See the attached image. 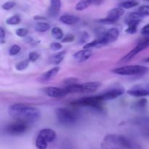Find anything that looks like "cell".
<instances>
[{"label": "cell", "mask_w": 149, "mask_h": 149, "mask_svg": "<svg viewBox=\"0 0 149 149\" xmlns=\"http://www.w3.org/2000/svg\"><path fill=\"white\" fill-rule=\"evenodd\" d=\"M7 111L9 115L16 121H24L27 124L37 121L41 115L37 108L20 103L10 105Z\"/></svg>", "instance_id": "6da1fadb"}, {"label": "cell", "mask_w": 149, "mask_h": 149, "mask_svg": "<svg viewBox=\"0 0 149 149\" xmlns=\"http://www.w3.org/2000/svg\"><path fill=\"white\" fill-rule=\"evenodd\" d=\"M102 149H140L137 143L123 135L109 134L104 137Z\"/></svg>", "instance_id": "7a4b0ae2"}, {"label": "cell", "mask_w": 149, "mask_h": 149, "mask_svg": "<svg viewBox=\"0 0 149 149\" xmlns=\"http://www.w3.org/2000/svg\"><path fill=\"white\" fill-rule=\"evenodd\" d=\"M55 115L58 121L63 125H74L78 119V115L72 110L58 108L55 110Z\"/></svg>", "instance_id": "3957f363"}, {"label": "cell", "mask_w": 149, "mask_h": 149, "mask_svg": "<svg viewBox=\"0 0 149 149\" xmlns=\"http://www.w3.org/2000/svg\"><path fill=\"white\" fill-rule=\"evenodd\" d=\"M149 71L148 67L142 65H128L112 70L115 74L119 75H142Z\"/></svg>", "instance_id": "277c9868"}, {"label": "cell", "mask_w": 149, "mask_h": 149, "mask_svg": "<svg viewBox=\"0 0 149 149\" xmlns=\"http://www.w3.org/2000/svg\"><path fill=\"white\" fill-rule=\"evenodd\" d=\"M28 124L21 121H16L7 126L5 129L6 132L8 134L17 136L23 134L27 131Z\"/></svg>", "instance_id": "5b68a950"}, {"label": "cell", "mask_w": 149, "mask_h": 149, "mask_svg": "<svg viewBox=\"0 0 149 149\" xmlns=\"http://www.w3.org/2000/svg\"><path fill=\"white\" fill-rule=\"evenodd\" d=\"M103 102V99L100 96H90V97H84L78 99L73 102V105H79V106L90 107V108H98Z\"/></svg>", "instance_id": "8992f818"}, {"label": "cell", "mask_w": 149, "mask_h": 149, "mask_svg": "<svg viewBox=\"0 0 149 149\" xmlns=\"http://www.w3.org/2000/svg\"><path fill=\"white\" fill-rule=\"evenodd\" d=\"M125 9L122 8V7H115V8L111 9L109 12L107 17L100 19V20H99V21L100 23H106V24H112V23H116L118 19L125 14Z\"/></svg>", "instance_id": "52a82bcc"}, {"label": "cell", "mask_w": 149, "mask_h": 149, "mask_svg": "<svg viewBox=\"0 0 149 149\" xmlns=\"http://www.w3.org/2000/svg\"><path fill=\"white\" fill-rule=\"evenodd\" d=\"M148 47H149V37L146 38V39H144L143 41L140 42L135 48H133L132 51H130L127 54H126V55L121 59V61L127 62V61H130L132 58H135V56L138 55L139 53H141V51L145 50L146 48H147Z\"/></svg>", "instance_id": "ba28073f"}, {"label": "cell", "mask_w": 149, "mask_h": 149, "mask_svg": "<svg viewBox=\"0 0 149 149\" xmlns=\"http://www.w3.org/2000/svg\"><path fill=\"white\" fill-rule=\"evenodd\" d=\"M119 36V32L116 28H111L109 30L106 31L102 37L98 38L100 40V45H106V44L111 43L118 39Z\"/></svg>", "instance_id": "9c48e42d"}, {"label": "cell", "mask_w": 149, "mask_h": 149, "mask_svg": "<svg viewBox=\"0 0 149 149\" xmlns=\"http://www.w3.org/2000/svg\"><path fill=\"white\" fill-rule=\"evenodd\" d=\"M128 94L135 97H146L149 96V83L135 86L128 90Z\"/></svg>", "instance_id": "30bf717a"}, {"label": "cell", "mask_w": 149, "mask_h": 149, "mask_svg": "<svg viewBox=\"0 0 149 149\" xmlns=\"http://www.w3.org/2000/svg\"><path fill=\"white\" fill-rule=\"evenodd\" d=\"M125 91V90L124 88H114V89H111L110 90L104 92L100 96L103 99V101L112 100V99H114L116 98H118L119 96H122V94H124Z\"/></svg>", "instance_id": "8fae6325"}, {"label": "cell", "mask_w": 149, "mask_h": 149, "mask_svg": "<svg viewBox=\"0 0 149 149\" xmlns=\"http://www.w3.org/2000/svg\"><path fill=\"white\" fill-rule=\"evenodd\" d=\"M37 137H40L41 139L45 140L47 143H52L56 138V132L55 131V130L52 129H42L39 131Z\"/></svg>", "instance_id": "7c38bea8"}, {"label": "cell", "mask_w": 149, "mask_h": 149, "mask_svg": "<svg viewBox=\"0 0 149 149\" xmlns=\"http://www.w3.org/2000/svg\"><path fill=\"white\" fill-rule=\"evenodd\" d=\"M144 16L142 15L138 12H133L130 13L126 16L125 19V22L128 26H138L141 20H143Z\"/></svg>", "instance_id": "4fadbf2b"}, {"label": "cell", "mask_w": 149, "mask_h": 149, "mask_svg": "<svg viewBox=\"0 0 149 149\" xmlns=\"http://www.w3.org/2000/svg\"><path fill=\"white\" fill-rule=\"evenodd\" d=\"M44 91L47 96L54 98H60L68 94L64 88L47 87L44 89Z\"/></svg>", "instance_id": "5bb4252c"}, {"label": "cell", "mask_w": 149, "mask_h": 149, "mask_svg": "<svg viewBox=\"0 0 149 149\" xmlns=\"http://www.w3.org/2000/svg\"><path fill=\"white\" fill-rule=\"evenodd\" d=\"M101 86V83L99 82H88L80 84L81 92L80 93H92L95 92Z\"/></svg>", "instance_id": "9a60e30c"}, {"label": "cell", "mask_w": 149, "mask_h": 149, "mask_svg": "<svg viewBox=\"0 0 149 149\" xmlns=\"http://www.w3.org/2000/svg\"><path fill=\"white\" fill-rule=\"evenodd\" d=\"M92 54H93V52H92L91 50L84 49L76 52L73 55V58L77 60V61H78L79 62H84V61H87V59L90 58Z\"/></svg>", "instance_id": "2e32d148"}, {"label": "cell", "mask_w": 149, "mask_h": 149, "mask_svg": "<svg viewBox=\"0 0 149 149\" xmlns=\"http://www.w3.org/2000/svg\"><path fill=\"white\" fill-rule=\"evenodd\" d=\"M49 1H50V6L48 13L49 15L56 16L61 10V0H49Z\"/></svg>", "instance_id": "e0dca14e"}, {"label": "cell", "mask_w": 149, "mask_h": 149, "mask_svg": "<svg viewBox=\"0 0 149 149\" xmlns=\"http://www.w3.org/2000/svg\"><path fill=\"white\" fill-rule=\"evenodd\" d=\"M79 18L75 15H63L60 18L61 22L66 25L77 24L79 21Z\"/></svg>", "instance_id": "ac0fdd59"}, {"label": "cell", "mask_w": 149, "mask_h": 149, "mask_svg": "<svg viewBox=\"0 0 149 149\" xmlns=\"http://www.w3.org/2000/svg\"><path fill=\"white\" fill-rule=\"evenodd\" d=\"M60 68L58 67H55L54 68L51 69V70H48L46 72L43 73L42 75L40 76V80L42 81H49V80H52L59 72Z\"/></svg>", "instance_id": "d6986e66"}, {"label": "cell", "mask_w": 149, "mask_h": 149, "mask_svg": "<svg viewBox=\"0 0 149 149\" xmlns=\"http://www.w3.org/2000/svg\"><path fill=\"white\" fill-rule=\"evenodd\" d=\"M65 54H66L65 51H61V52L52 56L49 58V62L53 64H59L64 59Z\"/></svg>", "instance_id": "ffe728a7"}, {"label": "cell", "mask_w": 149, "mask_h": 149, "mask_svg": "<svg viewBox=\"0 0 149 149\" xmlns=\"http://www.w3.org/2000/svg\"><path fill=\"white\" fill-rule=\"evenodd\" d=\"M138 5V1L136 0H126L122 1L118 4V7H120L123 9H130Z\"/></svg>", "instance_id": "44dd1931"}, {"label": "cell", "mask_w": 149, "mask_h": 149, "mask_svg": "<svg viewBox=\"0 0 149 149\" xmlns=\"http://www.w3.org/2000/svg\"><path fill=\"white\" fill-rule=\"evenodd\" d=\"M92 5L91 0H80L75 6V9L77 11H82L87 7Z\"/></svg>", "instance_id": "7402d4cb"}, {"label": "cell", "mask_w": 149, "mask_h": 149, "mask_svg": "<svg viewBox=\"0 0 149 149\" xmlns=\"http://www.w3.org/2000/svg\"><path fill=\"white\" fill-rule=\"evenodd\" d=\"M50 29V26L48 23L45 22H38L35 25V30L38 32H45Z\"/></svg>", "instance_id": "603a6c76"}, {"label": "cell", "mask_w": 149, "mask_h": 149, "mask_svg": "<svg viewBox=\"0 0 149 149\" xmlns=\"http://www.w3.org/2000/svg\"><path fill=\"white\" fill-rule=\"evenodd\" d=\"M147 103H148V101L146 99H141L140 100H138V102H135L133 105L132 108L135 110H141L145 109V108L146 107Z\"/></svg>", "instance_id": "cb8c5ba5"}, {"label": "cell", "mask_w": 149, "mask_h": 149, "mask_svg": "<svg viewBox=\"0 0 149 149\" xmlns=\"http://www.w3.org/2000/svg\"><path fill=\"white\" fill-rule=\"evenodd\" d=\"M51 34H52V36L55 39H61L63 37V31L58 27H54L53 29H52Z\"/></svg>", "instance_id": "d4e9b609"}, {"label": "cell", "mask_w": 149, "mask_h": 149, "mask_svg": "<svg viewBox=\"0 0 149 149\" xmlns=\"http://www.w3.org/2000/svg\"><path fill=\"white\" fill-rule=\"evenodd\" d=\"M21 21V18L17 15H15L11 16L9 18L7 19L6 23L8 25H17L20 23Z\"/></svg>", "instance_id": "484cf974"}, {"label": "cell", "mask_w": 149, "mask_h": 149, "mask_svg": "<svg viewBox=\"0 0 149 149\" xmlns=\"http://www.w3.org/2000/svg\"><path fill=\"white\" fill-rule=\"evenodd\" d=\"M48 144L47 142H45V140H43L42 139H41L40 137H37L36 139V142H35V145H36V147L38 149H46L47 148Z\"/></svg>", "instance_id": "4316f807"}, {"label": "cell", "mask_w": 149, "mask_h": 149, "mask_svg": "<svg viewBox=\"0 0 149 149\" xmlns=\"http://www.w3.org/2000/svg\"><path fill=\"white\" fill-rule=\"evenodd\" d=\"M29 64V60H23V61H20L15 65V69L18 71H23L25 70L28 67Z\"/></svg>", "instance_id": "83f0119b"}, {"label": "cell", "mask_w": 149, "mask_h": 149, "mask_svg": "<svg viewBox=\"0 0 149 149\" xmlns=\"http://www.w3.org/2000/svg\"><path fill=\"white\" fill-rule=\"evenodd\" d=\"M20 50H21V48L19 45H13V46L10 47V50H9V54L10 56H15L20 53Z\"/></svg>", "instance_id": "f1b7e54d"}, {"label": "cell", "mask_w": 149, "mask_h": 149, "mask_svg": "<svg viewBox=\"0 0 149 149\" xmlns=\"http://www.w3.org/2000/svg\"><path fill=\"white\" fill-rule=\"evenodd\" d=\"M138 12L142 15H149V5H142L138 8Z\"/></svg>", "instance_id": "f546056e"}, {"label": "cell", "mask_w": 149, "mask_h": 149, "mask_svg": "<svg viewBox=\"0 0 149 149\" xmlns=\"http://www.w3.org/2000/svg\"><path fill=\"white\" fill-rule=\"evenodd\" d=\"M15 1H7V2L4 3V4L1 5V7H2L3 10H10L11 9H13V7L15 6Z\"/></svg>", "instance_id": "4dcf8cb0"}, {"label": "cell", "mask_w": 149, "mask_h": 149, "mask_svg": "<svg viewBox=\"0 0 149 149\" xmlns=\"http://www.w3.org/2000/svg\"><path fill=\"white\" fill-rule=\"evenodd\" d=\"M16 34L18 37H26V35L29 33V31L27 29H25V28H20V29H17L16 30Z\"/></svg>", "instance_id": "1f68e13d"}, {"label": "cell", "mask_w": 149, "mask_h": 149, "mask_svg": "<svg viewBox=\"0 0 149 149\" xmlns=\"http://www.w3.org/2000/svg\"><path fill=\"white\" fill-rule=\"evenodd\" d=\"M39 58V53H37L36 52H31L29 55V60L31 62H34V61H37L38 58Z\"/></svg>", "instance_id": "d6a6232c"}, {"label": "cell", "mask_w": 149, "mask_h": 149, "mask_svg": "<svg viewBox=\"0 0 149 149\" xmlns=\"http://www.w3.org/2000/svg\"><path fill=\"white\" fill-rule=\"evenodd\" d=\"M50 48L51 50L54 51H58L62 48V45L58 42H52L50 44Z\"/></svg>", "instance_id": "836d02e7"}, {"label": "cell", "mask_w": 149, "mask_h": 149, "mask_svg": "<svg viewBox=\"0 0 149 149\" xmlns=\"http://www.w3.org/2000/svg\"><path fill=\"white\" fill-rule=\"evenodd\" d=\"M137 29H138V26H129L127 29L125 30V32L127 33L132 34L135 33L137 32Z\"/></svg>", "instance_id": "e575fe53"}, {"label": "cell", "mask_w": 149, "mask_h": 149, "mask_svg": "<svg viewBox=\"0 0 149 149\" xmlns=\"http://www.w3.org/2000/svg\"><path fill=\"white\" fill-rule=\"evenodd\" d=\"M74 40V36L72 34H68L64 37L62 39L63 42H71Z\"/></svg>", "instance_id": "d590c367"}, {"label": "cell", "mask_w": 149, "mask_h": 149, "mask_svg": "<svg viewBox=\"0 0 149 149\" xmlns=\"http://www.w3.org/2000/svg\"><path fill=\"white\" fill-rule=\"evenodd\" d=\"M5 35L6 34L4 29L2 27H1L0 28V43L1 44L5 42V40H4V39H5Z\"/></svg>", "instance_id": "8d00e7d4"}, {"label": "cell", "mask_w": 149, "mask_h": 149, "mask_svg": "<svg viewBox=\"0 0 149 149\" xmlns=\"http://www.w3.org/2000/svg\"><path fill=\"white\" fill-rule=\"evenodd\" d=\"M141 33L143 35H149V23L142 28Z\"/></svg>", "instance_id": "74e56055"}, {"label": "cell", "mask_w": 149, "mask_h": 149, "mask_svg": "<svg viewBox=\"0 0 149 149\" xmlns=\"http://www.w3.org/2000/svg\"><path fill=\"white\" fill-rule=\"evenodd\" d=\"M143 134L146 137L149 139V127H143Z\"/></svg>", "instance_id": "f35d334b"}, {"label": "cell", "mask_w": 149, "mask_h": 149, "mask_svg": "<svg viewBox=\"0 0 149 149\" xmlns=\"http://www.w3.org/2000/svg\"><path fill=\"white\" fill-rule=\"evenodd\" d=\"M104 0H91L92 5H100Z\"/></svg>", "instance_id": "ab89813d"}, {"label": "cell", "mask_w": 149, "mask_h": 149, "mask_svg": "<svg viewBox=\"0 0 149 149\" xmlns=\"http://www.w3.org/2000/svg\"><path fill=\"white\" fill-rule=\"evenodd\" d=\"M33 19L36 20H46V18L43 17V16H39V15H36L33 17Z\"/></svg>", "instance_id": "60d3db41"}, {"label": "cell", "mask_w": 149, "mask_h": 149, "mask_svg": "<svg viewBox=\"0 0 149 149\" xmlns=\"http://www.w3.org/2000/svg\"><path fill=\"white\" fill-rule=\"evenodd\" d=\"M25 41L27 42H31L32 41H33V39H32L31 37H27V38H26Z\"/></svg>", "instance_id": "b9f144b4"}, {"label": "cell", "mask_w": 149, "mask_h": 149, "mask_svg": "<svg viewBox=\"0 0 149 149\" xmlns=\"http://www.w3.org/2000/svg\"><path fill=\"white\" fill-rule=\"evenodd\" d=\"M145 61H146V62H148L149 63V57H148V58H147L146 59H145Z\"/></svg>", "instance_id": "7bdbcfd3"}, {"label": "cell", "mask_w": 149, "mask_h": 149, "mask_svg": "<svg viewBox=\"0 0 149 149\" xmlns=\"http://www.w3.org/2000/svg\"><path fill=\"white\" fill-rule=\"evenodd\" d=\"M144 1H147V2H149V0H144Z\"/></svg>", "instance_id": "ee69618b"}]
</instances>
